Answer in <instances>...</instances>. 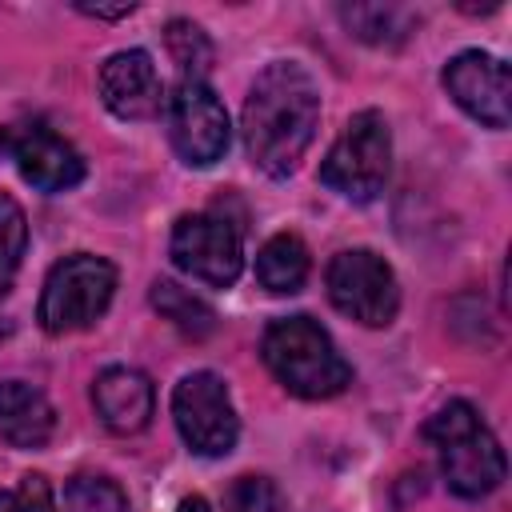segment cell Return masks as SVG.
Returning a JSON list of instances; mask_svg holds the SVG:
<instances>
[{"mask_svg": "<svg viewBox=\"0 0 512 512\" xmlns=\"http://www.w3.org/2000/svg\"><path fill=\"white\" fill-rule=\"evenodd\" d=\"M316 120H320L316 80L292 60H272L252 80L244 100V144L252 164L268 176L296 172L300 156L316 136Z\"/></svg>", "mask_w": 512, "mask_h": 512, "instance_id": "1", "label": "cell"}, {"mask_svg": "<svg viewBox=\"0 0 512 512\" xmlns=\"http://www.w3.org/2000/svg\"><path fill=\"white\" fill-rule=\"evenodd\" d=\"M264 364L272 376L304 400H328L352 384L348 360L336 352L332 336L312 316H280L264 328L260 340Z\"/></svg>", "mask_w": 512, "mask_h": 512, "instance_id": "2", "label": "cell"}, {"mask_svg": "<svg viewBox=\"0 0 512 512\" xmlns=\"http://www.w3.org/2000/svg\"><path fill=\"white\" fill-rule=\"evenodd\" d=\"M428 444L440 456V472L456 496H488L504 480V448L468 400H448L424 424Z\"/></svg>", "mask_w": 512, "mask_h": 512, "instance_id": "3", "label": "cell"}, {"mask_svg": "<svg viewBox=\"0 0 512 512\" xmlns=\"http://www.w3.org/2000/svg\"><path fill=\"white\" fill-rule=\"evenodd\" d=\"M388 168H392L388 120L376 108H364L344 124V132L328 148V156L320 164V184H328L344 200L364 204V200H376L384 192Z\"/></svg>", "mask_w": 512, "mask_h": 512, "instance_id": "4", "label": "cell"}, {"mask_svg": "<svg viewBox=\"0 0 512 512\" xmlns=\"http://www.w3.org/2000/svg\"><path fill=\"white\" fill-rule=\"evenodd\" d=\"M112 292H116V268L104 256H92V252L64 256L60 264H52L40 292L44 332L60 336V332H80L96 324L108 312Z\"/></svg>", "mask_w": 512, "mask_h": 512, "instance_id": "5", "label": "cell"}, {"mask_svg": "<svg viewBox=\"0 0 512 512\" xmlns=\"http://www.w3.org/2000/svg\"><path fill=\"white\" fill-rule=\"evenodd\" d=\"M324 284H328V300L348 320H356L364 328H388L396 320L400 288H396V272L388 268L384 256H376L368 248H344L332 256Z\"/></svg>", "mask_w": 512, "mask_h": 512, "instance_id": "6", "label": "cell"}, {"mask_svg": "<svg viewBox=\"0 0 512 512\" xmlns=\"http://www.w3.org/2000/svg\"><path fill=\"white\" fill-rule=\"evenodd\" d=\"M172 420L184 436V444L200 456H228L240 420L232 408V396L216 372H188L172 392Z\"/></svg>", "mask_w": 512, "mask_h": 512, "instance_id": "7", "label": "cell"}, {"mask_svg": "<svg viewBox=\"0 0 512 512\" xmlns=\"http://www.w3.org/2000/svg\"><path fill=\"white\" fill-rule=\"evenodd\" d=\"M168 252H172L180 272H188L192 280H204L212 288H228L244 268L240 232L216 212L180 216L176 228H172Z\"/></svg>", "mask_w": 512, "mask_h": 512, "instance_id": "8", "label": "cell"}, {"mask_svg": "<svg viewBox=\"0 0 512 512\" xmlns=\"http://www.w3.org/2000/svg\"><path fill=\"white\" fill-rule=\"evenodd\" d=\"M0 152L16 164V172L40 192H68L84 180L80 152L52 132L44 120H12L0 128Z\"/></svg>", "mask_w": 512, "mask_h": 512, "instance_id": "9", "label": "cell"}, {"mask_svg": "<svg viewBox=\"0 0 512 512\" xmlns=\"http://www.w3.org/2000/svg\"><path fill=\"white\" fill-rule=\"evenodd\" d=\"M168 136L192 168H208L228 152V112L204 80H180L168 96Z\"/></svg>", "mask_w": 512, "mask_h": 512, "instance_id": "10", "label": "cell"}, {"mask_svg": "<svg viewBox=\"0 0 512 512\" xmlns=\"http://www.w3.org/2000/svg\"><path fill=\"white\" fill-rule=\"evenodd\" d=\"M444 88L472 120H480L488 128H508L512 76H508V64L500 56L480 52V48H468V52L452 56L448 68H444Z\"/></svg>", "mask_w": 512, "mask_h": 512, "instance_id": "11", "label": "cell"}, {"mask_svg": "<svg viewBox=\"0 0 512 512\" xmlns=\"http://www.w3.org/2000/svg\"><path fill=\"white\" fill-rule=\"evenodd\" d=\"M96 84H100V100L120 120H152L164 108V84H160V72L144 48L112 52L100 64Z\"/></svg>", "mask_w": 512, "mask_h": 512, "instance_id": "12", "label": "cell"}, {"mask_svg": "<svg viewBox=\"0 0 512 512\" xmlns=\"http://www.w3.org/2000/svg\"><path fill=\"white\" fill-rule=\"evenodd\" d=\"M92 404H96V416L108 432L116 436H132L140 428H148L152 420V408H156V392H152V380L140 372V368H104L92 384Z\"/></svg>", "mask_w": 512, "mask_h": 512, "instance_id": "13", "label": "cell"}, {"mask_svg": "<svg viewBox=\"0 0 512 512\" xmlns=\"http://www.w3.org/2000/svg\"><path fill=\"white\" fill-rule=\"evenodd\" d=\"M56 428L48 396L24 380H0V440L12 448H44Z\"/></svg>", "mask_w": 512, "mask_h": 512, "instance_id": "14", "label": "cell"}, {"mask_svg": "<svg viewBox=\"0 0 512 512\" xmlns=\"http://www.w3.org/2000/svg\"><path fill=\"white\" fill-rule=\"evenodd\" d=\"M308 248L300 236L292 232H276L272 240H264V248L256 252V280L260 288L284 296V292H300L304 280H308Z\"/></svg>", "mask_w": 512, "mask_h": 512, "instance_id": "15", "label": "cell"}, {"mask_svg": "<svg viewBox=\"0 0 512 512\" xmlns=\"http://www.w3.org/2000/svg\"><path fill=\"white\" fill-rule=\"evenodd\" d=\"M152 304H156V312L164 320H172L192 340H204L216 328V312L200 296H192L188 288H180L176 280H156L152 284Z\"/></svg>", "mask_w": 512, "mask_h": 512, "instance_id": "16", "label": "cell"}, {"mask_svg": "<svg viewBox=\"0 0 512 512\" xmlns=\"http://www.w3.org/2000/svg\"><path fill=\"white\" fill-rule=\"evenodd\" d=\"M164 44H168V56L176 60V68L184 72V80H200L212 68V40L192 20H172L164 28Z\"/></svg>", "mask_w": 512, "mask_h": 512, "instance_id": "17", "label": "cell"}, {"mask_svg": "<svg viewBox=\"0 0 512 512\" xmlns=\"http://www.w3.org/2000/svg\"><path fill=\"white\" fill-rule=\"evenodd\" d=\"M24 248H28V220H24V208L0 192V296L12 288L16 280V268L24 260Z\"/></svg>", "mask_w": 512, "mask_h": 512, "instance_id": "18", "label": "cell"}, {"mask_svg": "<svg viewBox=\"0 0 512 512\" xmlns=\"http://www.w3.org/2000/svg\"><path fill=\"white\" fill-rule=\"evenodd\" d=\"M340 20L368 44H396L404 36V12L400 8H380V4H356L340 8Z\"/></svg>", "mask_w": 512, "mask_h": 512, "instance_id": "19", "label": "cell"}, {"mask_svg": "<svg viewBox=\"0 0 512 512\" xmlns=\"http://www.w3.org/2000/svg\"><path fill=\"white\" fill-rule=\"evenodd\" d=\"M68 508L72 512H128V496L116 480L80 472L68 480Z\"/></svg>", "mask_w": 512, "mask_h": 512, "instance_id": "20", "label": "cell"}, {"mask_svg": "<svg viewBox=\"0 0 512 512\" xmlns=\"http://www.w3.org/2000/svg\"><path fill=\"white\" fill-rule=\"evenodd\" d=\"M224 512H280V492L268 476H236L224 492Z\"/></svg>", "mask_w": 512, "mask_h": 512, "instance_id": "21", "label": "cell"}, {"mask_svg": "<svg viewBox=\"0 0 512 512\" xmlns=\"http://www.w3.org/2000/svg\"><path fill=\"white\" fill-rule=\"evenodd\" d=\"M0 512H56L44 476H20L16 488H0Z\"/></svg>", "mask_w": 512, "mask_h": 512, "instance_id": "22", "label": "cell"}, {"mask_svg": "<svg viewBox=\"0 0 512 512\" xmlns=\"http://www.w3.org/2000/svg\"><path fill=\"white\" fill-rule=\"evenodd\" d=\"M80 12H88V16H100V20H116V16H128L136 4H116V8H104V4H76Z\"/></svg>", "mask_w": 512, "mask_h": 512, "instance_id": "23", "label": "cell"}, {"mask_svg": "<svg viewBox=\"0 0 512 512\" xmlns=\"http://www.w3.org/2000/svg\"><path fill=\"white\" fill-rule=\"evenodd\" d=\"M176 512H212V508H208V500H204V496H188Z\"/></svg>", "mask_w": 512, "mask_h": 512, "instance_id": "24", "label": "cell"}]
</instances>
